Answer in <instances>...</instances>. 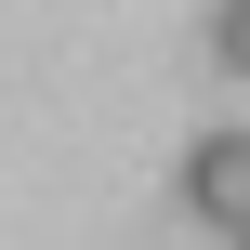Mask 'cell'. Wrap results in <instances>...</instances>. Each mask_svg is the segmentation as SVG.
Instances as JSON below:
<instances>
[{
  "mask_svg": "<svg viewBox=\"0 0 250 250\" xmlns=\"http://www.w3.org/2000/svg\"><path fill=\"white\" fill-rule=\"evenodd\" d=\"M185 211L224 224V237L250 224V132H198V145H185Z\"/></svg>",
  "mask_w": 250,
  "mask_h": 250,
  "instance_id": "1",
  "label": "cell"
},
{
  "mask_svg": "<svg viewBox=\"0 0 250 250\" xmlns=\"http://www.w3.org/2000/svg\"><path fill=\"white\" fill-rule=\"evenodd\" d=\"M211 53H224V66L250 79V0H224V13H211Z\"/></svg>",
  "mask_w": 250,
  "mask_h": 250,
  "instance_id": "2",
  "label": "cell"
},
{
  "mask_svg": "<svg viewBox=\"0 0 250 250\" xmlns=\"http://www.w3.org/2000/svg\"><path fill=\"white\" fill-rule=\"evenodd\" d=\"M237 250H250V224H237Z\"/></svg>",
  "mask_w": 250,
  "mask_h": 250,
  "instance_id": "3",
  "label": "cell"
}]
</instances>
